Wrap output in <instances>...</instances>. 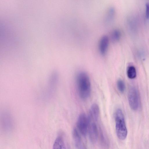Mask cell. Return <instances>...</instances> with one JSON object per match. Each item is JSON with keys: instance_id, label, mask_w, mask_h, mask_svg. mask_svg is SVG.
<instances>
[{"instance_id": "2", "label": "cell", "mask_w": 149, "mask_h": 149, "mask_svg": "<svg viewBox=\"0 0 149 149\" xmlns=\"http://www.w3.org/2000/svg\"><path fill=\"white\" fill-rule=\"evenodd\" d=\"M116 130L118 138L123 140L126 138L127 132L124 115L121 110L117 109L115 113Z\"/></svg>"}, {"instance_id": "8", "label": "cell", "mask_w": 149, "mask_h": 149, "mask_svg": "<svg viewBox=\"0 0 149 149\" xmlns=\"http://www.w3.org/2000/svg\"><path fill=\"white\" fill-rule=\"evenodd\" d=\"M72 136L76 148L78 149H84V146L81 138L76 128H74L72 131Z\"/></svg>"}, {"instance_id": "4", "label": "cell", "mask_w": 149, "mask_h": 149, "mask_svg": "<svg viewBox=\"0 0 149 149\" xmlns=\"http://www.w3.org/2000/svg\"><path fill=\"white\" fill-rule=\"evenodd\" d=\"M77 125L81 134L85 136L88 131V118L85 113H82L79 116Z\"/></svg>"}, {"instance_id": "5", "label": "cell", "mask_w": 149, "mask_h": 149, "mask_svg": "<svg viewBox=\"0 0 149 149\" xmlns=\"http://www.w3.org/2000/svg\"><path fill=\"white\" fill-rule=\"evenodd\" d=\"M128 100L130 108L133 110H136L139 106V97L136 89L134 87H131L128 93Z\"/></svg>"}, {"instance_id": "1", "label": "cell", "mask_w": 149, "mask_h": 149, "mask_svg": "<svg viewBox=\"0 0 149 149\" xmlns=\"http://www.w3.org/2000/svg\"><path fill=\"white\" fill-rule=\"evenodd\" d=\"M77 91L80 97L82 99H87L91 91V85L88 74L84 71H81L77 74L76 78Z\"/></svg>"}, {"instance_id": "10", "label": "cell", "mask_w": 149, "mask_h": 149, "mask_svg": "<svg viewBox=\"0 0 149 149\" xmlns=\"http://www.w3.org/2000/svg\"><path fill=\"white\" fill-rule=\"evenodd\" d=\"M66 146L64 139L62 134H59L57 137L53 145V148L66 149Z\"/></svg>"}, {"instance_id": "6", "label": "cell", "mask_w": 149, "mask_h": 149, "mask_svg": "<svg viewBox=\"0 0 149 149\" xmlns=\"http://www.w3.org/2000/svg\"><path fill=\"white\" fill-rule=\"evenodd\" d=\"M116 15L114 8L112 6L107 10L104 17V22L106 25L111 24L114 21Z\"/></svg>"}, {"instance_id": "13", "label": "cell", "mask_w": 149, "mask_h": 149, "mask_svg": "<svg viewBox=\"0 0 149 149\" xmlns=\"http://www.w3.org/2000/svg\"><path fill=\"white\" fill-rule=\"evenodd\" d=\"M117 86L119 91L123 93L125 89V85L124 81L121 79L118 80L117 82Z\"/></svg>"}, {"instance_id": "9", "label": "cell", "mask_w": 149, "mask_h": 149, "mask_svg": "<svg viewBox=\"0 0 149 149\" xmlns=\"http://www.w3.org/2000/svg\"><path fill=\"white\" fill-rule=\"evenodd\" d=\"M99 108L98 105L96 104H94L91 107L88 116L94 120L98 121L99 117Z\"/></svg>"}, {"instance_id": "7", "label": "cell", "mask_w": 149, "mask_h": 149, "mask_svg": "<svg viewBox=\"0 0 149 149\" xmlns=\"http://www.w3.org/2000/svg\"><path fill=\"white\" fill-rule=\"evenodd\" d=\"M109 44V39L107 36H104L100 39L98 44V49L101 55L106 54L108 48Z\"/></svg>"}, {"instance_id": "12", "label": "cell", "mask_w": 149, "mask_h": 149, "mask_svg": "<svg viewBox=\"0 0 149 149\" xmlns=\"http://www.w3.org/2000/svg\"><path fill=\"white\" fill-rule=\"evenodd\" d=\"M136 74L135 68L133 66L130 65L128 67L127 70V75L129 78L134 79L136 77Z\"/></svg>"}, {"instance_id": "3", "label": "cell", "mask_w": 149, "mask_h": 149, "mask_svg": "<svg viewBox=\"0 0 149 149\" xmlns=\"http://www.w3.org/2000/svg\"><path fill=\"white\" fill-rule=\"evenodd\" d=\"M88 118V132L91 142L93 144L97 142L98 136V130L97 125L98 121H96L90 117Z\"/></svg>"}, {"instance_id": "14", "label": "cell", "mask_w": 149, "mask_h": 149, "mask_svg": "<svg viewBox=\"0 0 149 149\" xmlns=\"http://www.w3.org/2000/svg\"><path fill=\"white\" fill-rule=\"evenodd\" d=\"M146 19H149V3L146 4Z\"/></svg>"}, {"instance_id": "11", "label": "cell", "mask_w": 149, "mask_h": 149, "mask_svg": "<svg viewBox=\"0 0 149 149\" xmlns=\"http://www.w3.org/2000/svg\"><path fill=\"white\" fill-rule=\"evenodd\" d=\"M121 36L120 31L118 29H115L112 31L111 34V38L112 41L116 42L119 40Z\"/></svg>"}]
</instances>
